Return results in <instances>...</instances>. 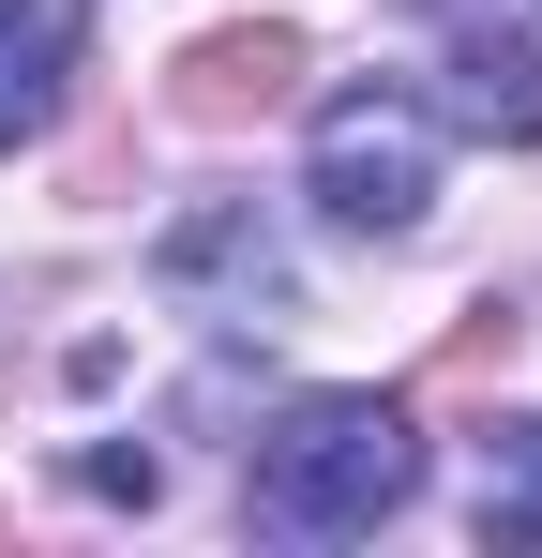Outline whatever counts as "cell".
<instances>
[{"label": "cell", "mask_w": 542, "mask_h": 558, "mask_svg": "<svg viewBox=\"0 0 542 558\" xmlns=\"http://www.w3.org/2000/svg\"><path fill=\"white\" fill-rule=\"evenodd\" d=\"M242 498H257V529H286V544H347V529H377V513L422 498V438H407L392 392H301L257 438V483Z\"/></svg>", "instance_id": "1"}, {"label": "cell", "mask_w": 542, "mask_h": 558, "mask_svg": "<svg viewBox=\"0 0 542 558\" xmlns=\"http://www.w3.org/2000/svg\"><path fill=\"white\" fill-rule=\"evenodd\" d=\"M317 211L361 227V242H407V227L438 211V121H422L407 92L317 106Z\"/></svg>", "instance_id": "2"}, {"label": "cell", "mask_w": 542, "mask_h": 558, "mask_svg": "<svg viewBox=\"0 0 542 558\" xmlns=\"http://www.w3.org/2000/svg\"><path fill=\"white\" fill-rule=\"evenodd\" d=\"M151 272H167V302H242V317H257V302H271V317L301 302V287H286V242L257 227V196H211V211H181Z\"/></svg>", "instance_id": "3"}, {"label": "cell", "mask_w": 542, "mask_h": 558, "mask_svg": "<svg viewBox=\"0 0 542 558\" xmlns=\"http://www.w3.org/2000/svg\"><path fill=\"white\" fill-rule=\"evenodd\" d=\"M452 106H467L482 136H513V151L542 136V31L528 15H467V0H452Z\"/></svg>", "instance_id": "4"}, {"label": "cell", "mask_w": 542, "mask_h": 558, "mask_svg": "<svg viewBox=\"0 0 542 558\" xmlns=\"http://www.w3.org/2000/svg\"><path fill=\"white\" fill-rule=\"evenodd\" d=\"M301 92V31H211L181 61V121H271Z\"/></svg>", "instance_id": "5"}, {"label": "cell", "mask_w": 542, "mask_h": 558, "mask_svg": "<svg viewBox=\"0 0 542 558\" xmlns=\"http://www.w3.org/2000/svg\"><path fill=\"white\" fill-rule=\"evenodd\" d=\"M76 46H90V15H76V0H0V151H15V136L61 106Z\"/></svg>", "instance_id": "6"}, {"label": "cell", "mask_w": 542, "mask_h": 558, "mask_svg": "<svg viewBox=\"0 0 542 558\" xmlns=\"http://www.w3.org/2000/svg\"><path fill=\"white\" fill-rule=\"evenodd\" d=\"M482 544H542V423L482 438Z\"/></svg>", "instance_id": "7"}]
</instances>
